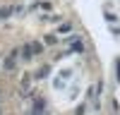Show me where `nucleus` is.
<instances>
[{"instance_id": "4", "label": "nucleus", "mask_w": 120, "mask_h": 115, "mask_svg": "<svg viewBox=\"0 0 120 115\" xmlns=\"http://www.w3.org/2000/svg\"><path fill=\"white\" fill-rule=\"evenodd\" d=\"M115 70H118V72H115V74H118V82H120V60H118V62H115Z\"/></svg>"}, {"instance_id": "1", "label": "nucleus", "mask_w": 120, "mask_h": 115, "mask_svg": "<svg viewBox=\"0 0 120 115\" xmlns=\"http://www.w3.org/2000/svg\"><path fill=\"white\" fill-rule=\"evenodd\" d=\"M38 53H43V46L41 43H26L24 46V58H31V55H38Z\"/></svg>"}, {"instance_id": "2", "label": "nucleus", "mask_w": 120, "mask_h": 115, "mask_svg": "<svg viewBox=\"0 0 120 115\" xmlns=\"http://www.w3.org/2000/svg\"><path fill=\"white\" fill-rule=\"evenodd\" d=\"M15 60H17V50H12V55L5 60V70L10 72V70H15Z\"/></svg>"}, {"instance_id": "3", "label": "nucleus", "mask_w": 120, "mask_h": 115, "mask_svg": "<svg viewBox=\"0 0 120 115\" xmlns=\"http://www.w3.org/2000/svg\"><path fill=\"white\" fill-rule=\"evenodd\" d=\"M72 50H75V53H82V50H84V43H82V41H75V43H72Z\"/></svg>"}]
</instances>
